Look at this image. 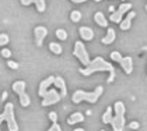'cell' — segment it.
Masks as SVG:
<instances>
[{
  "label": "cell",
  "instance_id": "obj_1",
  "mask_svg": "<svg viewBox=\"0 0 147 131\" xmlns=\"http://www.w3.org/2000/svg\"><path fill=\"white\" fill-rule=\"evenodd\" d=\"M97 71H109V77H108V82H112L113 78H115V68L111 63L105 61L102 57H95L90 64L84 68H80V74L81 76L88 77L92 73H97Z\"/></svg>",
  "mask_w": 147,
  "mask_h": 131
},
{
  "label": "cell",
  "instance_id": "obj_2",
  "mask_svg": "<svg viewBox=\"0 0 147 131\" xmlns=\"http://www.w3.org/2000/svg\"><path fill=\"white\" fill-rule=\"evenodd\" d=\"M102 92H104V88L100 85V87H97L94 91H91V92H86V91H76L74 94H73V96H71V100H73V103H80V102H83V100H86V102H88V103H97V100L100 99V96L102 95Z\"/></svg>",
  "mask_w": 147,
  "mask_h": 131
},
{
  "label": "cell",
  "instance_id": "obj_3",
  "mask_svg": "<svg viewBox=\"0 0 147 131\" xmlns=\"http://www.w3.org/2000/svg\"><path fill=\"white\" fill-rule=\"evenodd\" d=\"M113 110H115V116L112 117L111 126H112L113 131H123L125 128V103L118 100L113 105Z\"/></svg>",
  "mask_w": 147,
  "mask_h": 131
},
{
  "label": "cell",
  "instance_id": "obj_4",
  "mask_svg": "<svg viewBox=\"0 0 147 131\" xmlns=\"http://www.w3.org/2000/svg\"><path fill=\"white\" fill-rule=\"evenodd\" d=\"M6 121L7 126H9V131H18V124L16 121V117H14V105L11 102L6 103L4 106V112L0 114V124Z\"/></svg>",
  "mask_w": 147,
  "mask_h": 131
},
{
  "label": "cell",
  "instance_id": "obj_5",
  "mask_svg": "<svg viewBox=\"0 0 147 131\" xmlns=\"http://www.w3.org/2000/svg\"><path fill=\"white\" fill-rule=\"evenodd\" d=\"M25 87H27V85H25V81H16V82L13 84V91H14L16 94H18L21 106H23V108H28L30 103H31V99H30V96H28L27 92H25Z\"/></svg>",
  "mask_w": 147,
  "mask_h": 131
},
{
  "label": "cell",
  "instance_id": "obj_6",
  "mask_svg": "<svg viewBox=\"0 0 147 131\" xmlns=\"http://www.w3.org/2000/svg\"><path fill=\"white\" fill-rule=\"evenodd\" d=\"M73 55L76 56L77 59L80 60V63L83 66H87L90 64V57H88V53H87V49H86V46H84V43L83 42H80V41H77L76 43H74V50H73Z\"/></svg>",
  "mask_w": 147,
  "mask_h": 131
},
{
  "label": "cell",
  "instance_id": "obj_7",
  "mask_svg": "<svg viewBox=\"0 0 147 131\" xmlns=\"http://www.w3.org/2000/svg\"><path fill=\"white\" fill-rule=\"evenodd\" d=\"M62 98V95L57 92V89H49L46 92V95L42 99V106H51V105H55Z\"/></svg>",
  "mask_w": 147,
  "mask_h": 131
},
{
  "label": "cell",
  "instance_id": "obj_8",
  "mask_svg": "<svg viewBox=\"0 0 147 131\" xmlns=\"http://www.w3.org/2000/svg\"><path fill=\"white\" fill-rule=\"evenodd\" d=\"M132 9V4L130 3H122L121 6H119V9L116 11H113L112 14H111V21L113 22H118V24H121V21H122V15H123L125 13H127V11Z\"/></svg>",
  "mask_w": 147,
  "mask_h": 131
},
{
  "label": "cell",
  "instance_id": "obj_9",
  "mask_svg": "<svg viewBox=\"0 0 147 131\" xmlns=\"http://www.w3.org/2000/svg\"><path fill=\"white\" fill-rule=\"evenodd\" d=\"M34 35H35V43L36 46H42L44 43V39L46 38V35H48V29H46L45 27H36L34 29Z\"/></svg>",
  "mask_w": 147,
  "mask_h": 131
},
{
  "label": "cell",
  "instance_id": "obj_10",
  "mask_svg": "<svg viewBox=\"0 0 147 131\" xmlns=\"http://www.w3.org/2000/svg\"><path fill=\"white\" fill-rule=\"evenodd\" d=\"M53 81H55V77L51 76V77H48L46 80H44V81L39 84V91H38V94H39V96H41V98H44V96L46 95V92L49 91L48 88L53 84Z\"/></svg>",
  "mask_w": 147,
  "mask_h": 131
},
{
  "label": "cell",
  "instance_id": "obj_11",
  "mask_svg": "<svg viewBox=\"0 0 147 131\" xmlns=\"http://www.w3.org/2000/svg\"><path fill=\"white\" fill-rule=\"evenodd\" d=\"M32 3L36 6V10L39 13H44L46 10V0H21L23 6H30Z\"/></svg>",
  "mask_w": 147,
  "mask_h": 131
},
{
  "label": "cell",
  "instance_id": "obj_12",
  "mask_svg": "<svg viewBox=\"0 0 147 131\" xmlns=\"http://www.w3.org/2000/svg\"><path fill=\"white\" fill-rule=\"evenodd\" d=\"M135 17H136L135 11H129V13H127V15H126V18L122 20L121 24H119V25H121V29H122V31H127V29L130 28V25H132V20H133Z\"/></svg>",
  "mask_w": 147,
  "mask_h": 131
},
{
  "label": "cell",
  "instance_id": "obj_13",
  "mask_svg": "<svg viewBox=\"0 0 147 131\" xmlns=\"http://www.w3.org/2000/svg\"><path fill=\"white\" fill-rule=\"evenodd\" d=\"M53 84H55V87H56V88H59L62 98H63V96H66L67 89H66V81H65V78H63V77H55Z\"/></svg>",
  "mask_w": 147,
  "mask_h": 131
},
{
  "label": "cell",
  "instance_id": "obj_14",
  "mask_svg": "<svg viewBox=\"0 0 147 131\" xmlns=\"http://www.w3.org/2000/svg\"><path fill=\"white\" fill-rule=\"evenodd\" d=\"M119 64L122 66V68H123V71L126 74H132V71H133V60H132V57H123Z\"/></svg>",
  "mask_w": 147,
  "mask_h": 131
},
{
  "label": "cell",
  "instance_id": "obj_15",
  "mask_svg": "<svg viewBox=\"0 0 147 131\" xmlns=\"http://www.w3.org/2000/svg\"><path fill=\"white\" fill-rule=\"evenodd\" d=\"M80 32V36L84 39V41H92V38H94V31L88 28V27H81L79 29Z\"/></svg>",
  "mask_w": 147,
  "mask_h": 131
},
{
  "label": "cell",
  "instance_id": "obj_16",
  "mask_svg": "<svg viewBox=\"0 0 147 131\" xmlns=\"http://www.w3.org/2000/svg\"><path fill=\"white\" fill-rule=\"evenodd\" d=\"M115 38H116V33H115V29L113 28H108V31H107V35L102 38V43L104 45H111L113 43V41H115Z\"/></svg>",
  "mask_w": 147,
  "mask_h": 131
},
{
  "label": "cell",
  "instance_id": "obj_17",
  "mask_svg": "<svg viewBox=\"0 0 147 131\" xmlns=\"http://www.w3.org/2000/svg\"><path fill=\"white\" fill-rule=\"evenodd\" d=\"M84 121V114L80 113V112H74L73 114H70L67 119V123L69 124H77V123H81Z\"/></svg>",
  "mask_w": 147,
  "mask_h": 131
},
{
  "label": "cell",
  "instance_id": "obj_18",
  "mask_svg": "<svg viewBox=\"0 0 147 131\" xmlns=\"http://www.w3.org/2000/svg\"><path fill=\"white\" fill-rule=\"evenodd\" d=\"M94 21L97 22L100 27L102 28H105V27H108V21H107V18H105V15L102 14L101 11H97L95 14H94Z\"/></svg>",
  "mask_w": 147,
  "mask_h": 131
},
{
  "label": "cell",
  "instance_id": "obj_19",
  "mask_svg": "<svg viewBox=\"0 0 147 131\" xmlns=\"http://www.w3.org/2000/svg\"><path fill=\"white\" fill-rule=\"evenodd\" d=\"M111 121H112V108H111V106H108L107 110H105V113L102 114V123L109 124Z\"/></svg>",
  "mask_w": 147,
  "mask_h": 131
},
{
  "label": "cell",
  "instance_id": "obj_20",
  "mask_svg": "<svg viewBox=\"0 0 147 131\" xmlns=\"http://www.w3.org/2000/svg\"><path fill=\"white\" fill-rule=\"evenodd\" d=\"M49 49H51V52L52 53H55V55H60L62 53V46L56 42H51L49 43Z\"/></svg>",
  "mask_w": 147,
  "mask_h": 131
},
{
  "label": "cell",
  "instance_id": "obj_21",
  "mask_svg": "<svg viewBox=\"0 0 147 131\" xmlns=\"http://www.w3.org/2000/svg\"><path fill=\"white\" fill-rule=\"evenodd\" d=\"M70 20L73 22H79L81 20V13L79 10H73L70 13Z\"/></svg>",
  "mask_w": 147,
  "mask_h": 131
},
{
  "label": "cell",
  "instance_id": "obj_22",
  "mask_svg": "<svg viewBox=\"0 0 147 131\" xmlns=\"http://www.w3.org/2000/svg\"><path fill=\"white\" fill-rule=\"evenodd\" d=\"M56 36H57V39L65 41V39H67V32H66L65 29L59 28V29H56Z\"/></svg>",
  "mask_w": 147,
  "mask_h": 131
},
{
  "label": "cell",
  "instance_id": "obj_23",
  "mask_svg": "<svg viewBox=\"0 0 147 131\" xmlns=\"http://www.w3.org/2000/svg\"><path fill=\"white\" fill-rule=\"evenodd\" d=\"M111 59H112L113 61H116V63H121L122 61V55L119 53V52H116V50H113V52H111Z\"/></svg>",
  "mask_w": 147,
  "mask_h": 131
},
{
  "label": "cell",
  "instance_id": "obj_24",
  "mask_svg": "<svg viewBox=\"0 0 147 131\" xmlns=\"http://www.w3.org/2000/svg\"><path fill=\"white\" fill-rule=\"evenodd\" d=\"M9 41H10V38L7 33H0V46H6L9 43Z\"/></svg>",
  "mask_w": 147,
  "mask_h": 131
},
{
  "label": "cell",
  "instance_id": "obj_25",
  "mask_svg": "<svg viewBox=\"0 0 147 131\" xmlns=\"http://www.w3.org/2000/svg\"><path fill=\"white\" fill-rule=\"evenodd\" d=\"M48 131H62V128H60V126L57 124V121H55V123H52V126L48 128Z\"/></svg>",
  "mask_w": 147,
  "mask_h": 131
},
{
  "label": "cell",
  "instance_id": "obj_26",
  "mask_svg": "<svg viewBox=\"0 0 147 131\" xmlns=\"http://www.w3.org/2000/svg\"><path fill=\"white\" fill-rule=\"evenodd\" d=\"M0 55L3 56V57H6V59H9L11 56V50L10 49H1V53Z\"/></svg>",
  "mask_w": 147,
  "mask_h": 131
},
{
  "label": "cell",
  "instance_id": "obj_27",
  "mask_svg": "<svg viewBox=\"0 0 147 131\" xmlns=\"http://www.w3.org/2000/svg\"><path fill=\"white\" fill-rule=\"evenodd\" d=\"M49 119H51V121H52V123L57 121V113H56V112H51V113H49Z\"/></svg>",
  "mask_w": 147,
  "mask_h": 131
},
{
  "label": "cell",
  "instance_id": "obj_28",
  "mask_svg": "<svg viewBox=\"0 0 147 131\" xmlns=\"http://www.w3.org/2000/svg\"><path fill=\"white\" fill-rule=\"evenodd\" d=\"M7 66H9L10 68H13V70H17V68H18V64H17L16 61H11V60L7 63Z\"/></svg>",
  "mask_w": 147,
  "mask_h": 131
},
{
  "label": "cell",
  "instance_id": "obj_29",
  "mask_svg": "<svg viewBox=\"0 0 147 131\" xmlns=\"http://www.w3.org/2000/svg\"><path fill=\"white\" fill-rule=\"evenodd\" d=\"M130 128H133V130H137V128H139V123H137V121H133V123H130Z\"/></svg>",
  "mask_w": 147,
  "mask_h": 131
},
{
  "label": "cell",
  "instance_id": "obj_30",
  "mask_svg": "<svg viewBox=\"0 0 147 131\" xmlns=\"http://www.w3.org/2000/svg\"><path fill=\"white\" fill-rule=\"evenodd\" d=\"M73 3H84V1H87V0H71Z\"/></svg>",
  "mask_w": 147,
  "mask_h": 131
},
{
  "label": "cell",
  "instance_id": "obj_31",
  "mask_svg": "<svg viewBox=\"0 0 147 131\" xmlns=\"http://www.w3.org/2000/svg\"><path fill=\"white\" fill-rule=\"evenodd\" d=\"M6 98H7V92H4V94H3V96H1V100H4Z\"/></svg>",
  "mask_w": 147,
  "mask_h": 131
},
{
  "label": "cell",
  "instance_id": "obj_32",
  "mask_svg": "<svg viewBox=\"0 0 147 131\" xmlns=\"http://www.w3.org/2000/svg\"><path fill=\"white\" fill-rule=\"evenodd\" d=\"M113 10H115V7H113V6H111V7H109V11H111V13H113Z\"/></svg>",
  "mask_w": 147,
  "mask_h": 131
},
{
  "label": "cell",
  "instance_id": "obj_33",
  "mask_svg": "<svg viewBox=\"0 0 147 131\" xmlns=\"http://www.w3.org/2000/svg\"><path fill=\"white\" fill-rule=\"evenodd\" d=\"M74 131H84V130H83V128H76Z\"/></svg>",
  "mask_w": 147,
  "mask_h": 131
},
{
  "label": "cell",
  "instance_id": "obj_34",
  "mask_svg": "<svg viewBox=\"0 0 147 131\" xmlns=\"http://www.w3.org/2000/svg\"><path fill=\"white\" fill-rule=\"evenodd\" d=\"M95 1H101V0H95Z\"/></svg>",
  "mask_w": 147,
  "mask_h": 131
},
{
  "label": "cell",
  "instance_id": "obj_35",
  "mask_svg": "<svg viewBox=\"0 0 147 131\" xmlns=\"http://www.w3.org/2000/svg\"><path fill=\"white\" fill-rule=\"evenodd\" d=\"M146 10H147V6H146Z\"/></svg>",
  "mask_w": 147,
  "mask_h": 131
},
{
  "label": "cell",
  "instance_id": "obj_36",
  "mask_svg": "<svg viewBox=\"0 0 147 131\" xmlns=\"http://www.w3.org/2000/svg\"><path fill=\"white\" fill-rule=\"evenodd\" d=\"M101 131H105V130H101Z\"/></svg>",
  "mask_w": 147,
  "mask_h": 131
},
{
  "label": "cell",
  "instance_id": "obj_37",
  "mask_svg": "<svg viewBox=\"0 0 147 131\" xmlns=\"http://www.w3.org/2000/svg\"><path fill=\"white\" fill-rule=\"evenodd\" d=\"M123 1H125V0H123Z\"/></svg>",
  "mask_w": 147,
  "mask_h": 131
}]
</instances>
